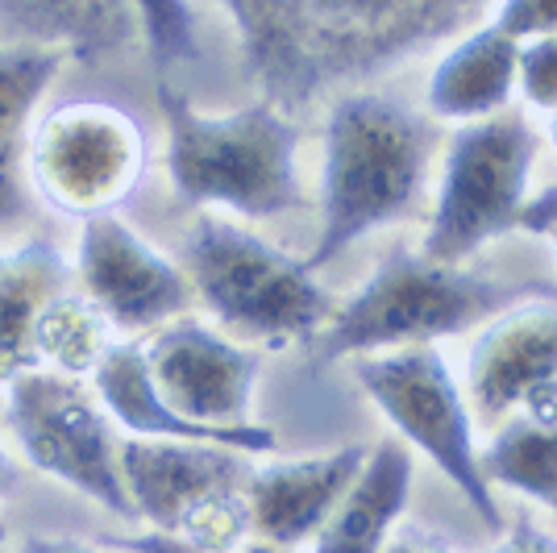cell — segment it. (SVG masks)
<instances>
[{
  "label": "cell",
  "instance_id": "obj_31",
  "mask_svg": "<svg viewBox=\"0 0 557 553\" xmlns=\"http://www.w3.org/2000/svg\"><path fill=\"white\" fill-rule=\"evenodd\" d=\"M545 134H549V146H554V155H557V113H549V130H545Z\"/></svg>",
  "mask_w": 557,
  "mask_h": 553
},
{
  "label": "cell",
  "instance_id": "obj_12",
  "mask_svg": "<svg viewBox=\"0 0 557 553\" xmlns=\"http://www.w3.org/2000/svg\"><path fill=\"white\" fill-rule=\"evenodd\" d=\"M458 383L479 425H499L557 392V300L508 304L479 324Z\"/></svg>",
  "mask_w": 557,
  "mask_h": 553
},
{
  "label": "cell",
  "instance_id": "obj_11",
  "mask_svg": "<svg viewBox=\"0 0 557 553\" xmlns=\"http://www.w3.org/2000/svg\"><path fill=\"white\" fill-rule=\"evenodd\" d=\"M71 275L116 337L129 342H141L166 321L196 312L184 267L150 237H141L121 212H100L79 221Z\"/></svg>",
  "mask_w": 557,
  "mask_h": 553
},
{
  "label": "cell",
  "instance_id": "obj_14",
  "mask_svg": "<svg viewBox=\"0 0 557 553\" xmlns=\"http://www.w3.org/2000/svg\"><path fill=\"white\" fill-rule=\"evenodd\" d=\"M362 458L367 445H337L304 458H255L246 475L250 532L278 550H304L362 470Z\"/></svg>",
  "mask_w": 557,
  "mask_h": 553
},
{
  "label": "cell",
  "instance_id": "obj_13",
  "mask_svg": "<svg viewBox=\"0 0 557 553\" xmlns=\"http://www.w3.org/2000/svg\"><path fill=\"white\" fill-rule=\"evenodd\" d=\"M116 462L134 520L150 532H175L187 512H196L205 500L246 487L255 454L205 441L121 438Z\"/></svg>",
  "mask_w": 557,
  "mask_h": 553
},
{
  "label": "cell",
  "instance_id": "obj_7",
  "mask_svg": "<svg viewBox=\"0 0 557 553\" xmlns=\"http://www.w3.org/2000/svg\"><path fill=\"white\" fill-rule=\"evenodd\" d=\"M354 379L392 425L395 441L433 462L491 532L504 529L499 495L479 470V420L442 349L404 346L358 354Z\"/></svg>",
  "mask_w": 557,
  "mask_h": 553
},
{
  "label": "cell",
  "instance_id": "obj_15",
  "mask_svg": "<svg viewBox=\"0 0 557 553\" xmlns=\"http://www.w3.org/2000/svg\"><path fill=\"white\" fill-rule=\"evenodd\" d=\"M71 63L54 50L0 47V246L34 233L42 200L29 180V142Z\"/></svg>",
  "mask_w": 557,
  "mask_h": 553
},
{
  "label": "cell",
  "instance_id": "obj_9",
  "mask_svg": "<svg viewBox=\"0 0 557 553\" xmlns=\"http://www.w3.org/2000/svg\"><path fill=\"white\" fill-rule=\"evenodd\" d=\"M146 130L113 100H63L42 109L29 142V180L38 200L88 221L116 212L146 175Z\"/></svg>",
  "mask_w": 557,
  "mask_h": 553
},
{
  "label": "cell",
  "instance_id": "obj_22",
  "mask_svg": "<svg viewBox=\"0 0 557 553\" xmlns=\"http://www.w3.org/2000/svg\"><path fill=\"white\" fill-rule=\"evenodd\" d=\"M129 9H134L141 50L154 67V79H171L175 67H187L200 59L191 0H129Z\"/></svg>",
  "mask_w": 557,
  "mask_h": 553
},
{
  "label": "cell",
  "instance_id": "obj_19",
  "mask_svg": "<svg viewBox=\"0 0 557 553\" xmlns=\"http://www.w3.org/2000/svg\"><path fill=\"white\" fill-rule=\"evenodd\" d=\"M71 283L67 250L42 233L0 246V388L34 370V324Z\"/></svg>",
  "mask_w": 557,
  "mask_h": 553
},
{
  "label": "cell",
  "instance_id": "obj_24",
  "mask_svg": "<svg viewBox=\"0 0 557 553\" xmlns=\"http://www.w3.org/2000/svg\"><path fill=\"white\" fill-rule=\"evenodd\" d=\"M495 25L516 42L549 38L557 34V0H499Z\"/></svg>",
  "mask_w": 557,
  "mask_h": 553
},
{
  "label": "cell",
  "instance_id": "obj_6",
  "mask_svg": "<svg viewBox=\"0 0 557 553\" xmlns=\"http://www.w3.org/2000/svg\"><path fill=\"white\" fill-rule=\"evenodd\" d=\"M536 146V130L516 109L454 125L442 142V180L420 254L466 262L495 237L520 230V212L533 196Z\"/></svg>",
  "mask_w": 557,
  "mask_h": 553
},
{
  "label": "cell",
  "instance_id": "obj_3",
  "mask_svg": "<svg viewBox=\"0 0 557 553\" xmlns=\"http://www.w3.org/2000/svg\"><path fill=\"white\" fill-rule=\"evenodd\" d=\"M166 125L163 171L175 200L233 221H271L304 205L300 125L271 100L209 113L171 79H154Z\"/></svg>",
  "mask_w": 557,
  "mask_h": 553
},
{
  "label": "cell",
  "instance_id": "obj_25",
  "mask_svg": "<svg viewBox=\"0 0 557 553\" xmlns=\"http://www.w3.org/2000/svg\"><path fill=\"white\" fill-rule=\"evenodd\" d=\"M116 545L129 553H205V550H191L184 541H175V537H166V532H134V537H116ZM216 553H296V550H278V545H267V541H242V545H233V550H216Z\"/></svg>",
  "mask_w": 557,
  "mask_h": 553
},
{
  "label": "cell",
  "instance_id": "obj_18",
  "mask_svg": "<svg viewBox=\"0 0 557 553\" xmlns=\"http://www.w3.org/2000/svg\"><path fill=\"white\" fill-rule=\"evenodd\" d=\"M516 59L520 42L508 38L499 25H479L466 38L437 59V67L429 71V116L442 125H466V121H483L508 109L516 93Z\"/></svg>",
  "mask_w": 557,
  "mask_h": 553
},
{
  "label": "cell",
  "instance_id": "obj_26",
  "mask_svg": "<svg viewBox=\"0 0 557 553\" xmlns=\"http://www.w3.org/2000/svg\"><path fill=\"white\" fill-rule=\"evenodd\" d=\"M487 553H557V532L536 525L533 516H516V520H504L499 541Z\"/></svg>",
  "mask_w": 557,
  "mask_h": 553
},
{
  "label": "cell",
  "instance_id": "obj_17",
  "mask_svg": "<svg viewBox=\"0 0 557 553\" xmlns=\"http://www.w3.org/2000/svg\"><path fill=\"white\" fill-rule=\"evenodd\" d=\"M412 483H417V462L408 445H399L395 438L367 445L362 470L354 475L346 495L308 541V553H383L412 500Z\"/></svg>",
  "mask_w": 557,
  "mask_h": 553
},
{
  "label": "cell",
  "instance_id": "obj_8",
  "mask_svg": "<svg viewBox=\"0 0 557 553\" xmlns=\"http://www.w3.org/2000/svg\"><path fill=\"white\" fill-rule=\"evenodd\" d=\"M4 392V429L25 466L54 483L79 491L121 520H134V507L121 483V433L100 408L88 379L59 370H25Z\"/></svg>",
  "mask_w": 557,
  "mask_h": 553
},
{
  "label": "cell",
  "instance_id": "obj_1",
  "mask_svg": "<svg viewBox=\"0 0 557 553\" xmlns=\"http://www.w3.org/2000/svg\"><path fill=\"white\" fill-rule=\"evenodd\" d=\"M230 13L262 100L292 113L342 79L399 63L474 17L487 0H216Z\"/></svg>",
  "mask_w": 557,
  "mask_h": 553
},
{
  "label": "cell",
  "instance_id": "obj_23",
  "mask_svg": "<svg viewBox=\"0 0 557 553\" xmlns=\"http://www.w3.org/2000/svg\"><path fill=\"white\" fill-rule=\"evenodd\" d=\"M516 88L541 113H557V34L520 42L516 59Z\"/></svg>",
  "mask_w": 557,
  "mask_h": 553
},
{
  "label": "cell",
  "instance_id": "obj_21",
  "mask_svg": "<svg viewBox=\"0 0 557 553\" xmlns=\"http://www.w3.org/2000/svg\"><path fill=\"white\" fill-rule=\"evenodd\" d=\"M116 333L92 308V300L71 283L42 308L34 324V367L59 370L71 379H88L96 362L109 354Z\"/></svg>",
  "mask_w": 557,
  "mask_h": 553
},
{
  "label": "cell",
  "instance_id": "obj_27",
  "mask_svg": "<svg viewBox=\"0 0 557 553\" xmlns=\"http://www.w3.org/2000/svg\"><path fill=\"white\" fill-rule=\"evenodd\" d=\"M13 553H129L116 541H84V537H63V532H29L17 541Z\"/></svg>",
  "mask_w": 557,
  "mask_h": 553
},
{
  "label": "cell",
  "instance_id": "obj_32",
  "mask_svg": "<svg viewBox=\"0 0 557 553\" xmlns=\"http://www.w3.org/2000/svg\"><path fill=\"white\" fill-rule=\"evenodd\" d=\"M549 237H554V250H557V230H554V233H549Z\"/></svg>",
  "mask_w": 557,
  "mask_h": 553
},
{
  "label": "cell",
  "instance_id": "obj_28",
  "mask_svg": "<svg viewBox=\"0 0 557 553\" xmlns=\"http://www.w3.org/2000/svg\"><path fill=\"white\" fill-rule=\"evenodd\" d=\"M520 230L524 233H554L557 230V187H541L529 196V205L520 212Z\"/></svg>",
  "mask_w": 557,
  "mask_h": 553
},
{
  "label": "cell",
  "instance_id": "obj_2",
  "mask_svg": "<svg viewBox=\"0 0 557 553\" xmlns=\"http://www.w3.org/2000/svg\"><path fill=\"white\" fill-rule=\"evenodd\" d=\"M442 142L433 116L395 96L349 93L333 100L321 150V230L304 262L321 271L367 233L408 217L424 196Z\"/></svg>",
  "mask_w": 557,
  "mask_h": 553
},
{
  "label": "cell",
  "instance_id": "obj_5",
  "mask_svg": "<svg viewBox=\"0 0 557 553\" xmlns=\"http://www.w3.org/2000/svg\"><path fill=\"white\" fill-rule=\"evenodd\" d=\"M504 279L470 271L466 262H437L399 250L374 267L367 283L333 308L325 324V354H379L404 346H437L462 337L511 304Z\"/></svg>",
  "mask_w": 557,
  "mask_h": 553
},
{
  "label": "cell",
  "instance_id": "obj_16",
  "mask_svg": "<svg viewBox=\"0 0 557 553\" xmlns=\"http://www.w3.org/2000/svg\"><path fill=\"white\" fill-rule=\"evenodd\" d=\"M0 47L54 50L71 67H100L141 38L129 0H0Z\"/></svg>",
  "mask_w": 557,
  "mask_h": 553
},
{
  "label": "cell",
  "instance_id": "obj_20",
  "mask_svg": "<svg viewBox=\"0 0 557 553\" xmlns=\"http://www.w3.org/2000/svg\"><path fill=\"white\" fill-rule=\"evenodd\" d=\"M479 470L491 491H511L557 512V392L536 395L520 413L491 425L479 445Z\"/></svg>",
  "mask_w": 557,
  "mask_h": 553
},
{
  "label": "cell",
  "instance_id": "obj_30",
  "mask_svg": "<svg viewBox=\"0 0 557 553\" xmlns=\"http://www.w3.org/2000/svg\"><path fill=\"white\" fill-rule=\"evenodd\" d=\"M9 487H13V458H9V450L0 441V500L9 495Z\"/></svg>",
  "mask_w": 557,
  "mask_h": 553
},
{
  "label": "cell",
  "instance_id": "obj_29",
  "mask_svg": "<svg viewBox=\"0 0 557 553\" xmlns=\"http://www.w3.org/2000/svg\"><path fill=\"white\" fill-rule=\"evenodd\" d=\"M383 553H449V550H445L442 541L424 537V532H395Z\"/></svg>",
  "mask_w": 557,
  "mask_h": 553
},
{
  "label": "cell",
  "instance_id": "obj_10",
  "mask_svg": "<svg viewBox=\"0 0 557 553\" xmlns=\"http://www.w3.org/2000/svg\"><path fill=\"white\" fill-rule=\"evenodd\" d=\"M141 358L154 392L175 416L209 429L212 438L242 454L267 458L275 450V433L255 420V392L262 374L258 349L233 342L216 324L187 312L141 337Z\"/></svg>",
  "mask_w": 557,
  "mask_h": 553
},
{
  "label": "cell",
  "instance_id": "obj_4",
  "mask_svg": "<svg viewBox=\"0 0 557 553\" xmlns=\"http://www.w3.org/2000/svg\"><path fill=\"white\" fill-rule=\"evenodd\" d=\"M175 262L191 283L196 308H205L212 324L242 346H287L312 337L337 308L304 258L225 212H196L180 237Z\"/></svg>",
  "mask_w": 557,
  "mask_h": 553
}]
</instances>
